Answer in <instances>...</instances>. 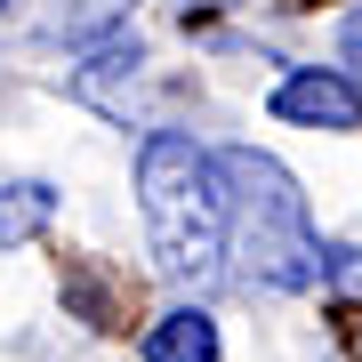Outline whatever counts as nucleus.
<instances>
[{
  "mask_svg": "<svg viewBox=\"0 0 362 362\" xmlns=\"http://www.w3.org/2000/svg\"><path fill=\"white\" fill-rule=\"evenodd\" d=\"M137 209H145L153 266L177 290H209L226 274V185H218V153L202 137L153 129L137 145Z\"/></svg>",
  "mask_w": 362,
  "mask_h": 362,
  "instance_id": "f257e3e1",
  "label": "nucleus"
},
{
  "mask_svg": "<svg viewBox=\"0 0 362 362\" xmlns=\"http://www.w3.org/2000/svg\"><path fill=\"white\" fill-rule=\"evenodd\" d=\"M218 185H226V266L242 274L250 290H314V218L298 177L258 145H226L218 153Z\"/></svg>",
  "mask_w": 362,
  "mask_h": 362,
  "instance_id": "f03ea898",
  "label": "nucleus"
},
{
  "mask_svg": "<svg viewBox=\"0 0 362 362\" xmlns=\"http://www.w3.org/2000/svg\"><path fill=\"white\" fill-rule=\"evenodd\" d=\"M266 113L274 121H290V129H362V89L346 73H330V65H298L274 81V97H266Z\"/></svg>",
  "mask_w": 362,
  "mask_h": 362,
  "instance_id": "7ed1b4c3",
  "label": "nucleus"
},
{
  "mask_svg": "<svg viewBox=\"0 0 362 362\" xmlns=\"http://www.w3.org/2000/svg\"><path fill=\"white\" fill-rule=\"evenodd\" d=\"M145 362H218V314L209 306H169L161 322H145Z\"/></svg>",
  "mask_w": 362,
  "mask_h": 362,
  "instance_id": "20e7f679",
  "label": "nucleus"
},
{
  "mask_svg": "<svg viewBox=\"0 0 362 362\" xmlns=\"http://www.w3.org/2000/svg\"><path fill=\"white\" fill-rule=\"evenodd\" d=\"M57 218V185H40V177H16V185H0V250H16V242H33L40 226Z\"/></svg>",
  "mask_w": 362,
  "mask_h": 362,
  "instance_id": "39448f33",
  "label": "nucleus"
},
{
  "mask_svg": "<svg viewBox=\"0 0 362 362\" xmlns=\"http://www.w3.org/2000/svg\"><path fill=\"white\" fill-rule=\"evenodd\" d=\"M314 282L362 290V250H354V242H314Z\"/></svg>",
  "mask_w": 362,
  "mask_h": 362,
  "instance_id": "423d86ee",
  "label": "nucleus"
},
{
  "mask_svg": "<svg viewBox=\"0 0 362 362\" xmlns=\"http://www.w3.org/2000/svg\"><path fill=\"white\" fill-rule=\"evenodd\" d=\"M338 65H354V73H362V8L338 25Z\"/></svg>",
  "mask_w": 362,
  "mask_h": 362,
  "instance_id": "0eeeda50",
  "label": "nucleus"
}]
</instances>
